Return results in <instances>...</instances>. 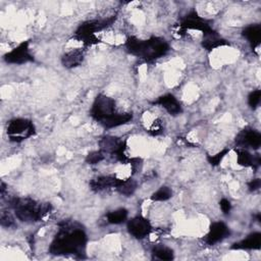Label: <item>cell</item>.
Returning a JSON list of instances; mask_svg holds the SVG:
<instances>
[{
	"label": "cell",
	"instance_id": "4fadbf2b",
	"mask_svg": "<svg viewBox=\"0 0 261 261\" xmlns=\"http://www.w3.org/2000/svg\"><path fill=\"white\" fill-rule=\"evenodd\" d=\"M122 180L123 179H120L115 175H102L91 179L89 185L92 191L101 192L112 188L116 189L122 182Z\"/></svg>",
	"mask_w": 261,
	"mask_h": 261
},
{
	"label": "cell",
	"instance_id": "7c38bea8",
	"mask_svg": "<svg viewBox=\"0 0 261 261\" xmlns=\"http://www.w3.org/2000/svg\"><path fill=\"white\" fill-rule=\"evenodd\" d=\"M230 234V230L227 225L222 221H216L210 224L209 231L204 238V241L207 245L213 246L218 242L222 241Z\"/></svg>",
	"mask_w": 261,
	"mask_h": 261
},
{
	"label": "cell",
	"instance_id": "2e32d148",
	"mask_svg": "<svg viewBox=\"0 0 261 261\" xmlns=\"http://www.w3.org/2000/svg\"><path fill=\"white\" fill-rule=\"evenodd\" d=\"M230 248L233 250H259L261 248V233H250L246 239L232 244Z\"/></svg>",
	"mask_w": 261,
	"mask_h": 261
},
{
	"label": "cell",
	"instance_id": "6da1fadb",
	"mask_svg": "<svg viewBox=\"0 0 261 261\" xmlns=\"http://www.w3.org/2000/svg\"><path fill=\"white\" fill-rule=\"evenodd\" d=\"M58 226V232L50 244L49 253L56 256L74 255L79 258H85L88 237L82 226L68 220L59 222Z\"/></svg>",
	"mask_w": 261,
	"mask_h": 261
},
{
	"label": "cell",
	"instance_id": "ac0fdd59",
	"mask_svg": "<svg viewBox=\"0 0 261 261\" xmlns=\"http://www.w3.org/2000/svg\"><path fill=\"white\" fill-rule=\"evenodd\" d=\"M85 57V51L82 48L73 49L69 52H66L61 57V63L66 68H73L79 66Z\"/></svg>",
	"mask_w": 261,
	"mask_h": 261
},
{
	"label": "cell",
	"instance_id": "9c48e42d",
	"mask_svg": "<svg viewBox=\"0 0 261 261\" xmlns=\"http://www.w3.org/2000/svg\"><path fill=\"white\" fill-rule=\"evenodd\" d=\"M179 27L182 30H197L201 31L203 34H206L210 31H212V27L210 24V21L207 19L201 17L198 15L196 11H191L188 13L185 17L181 18Z\"/></svg>",
	"mask_w": 261,
	"mask_h": 261
},
{
	"label": "cell",
	"instance_id": "5b68a950",
	"mask_svg": "<svg viewBox=\"0 0 261 261\" xmlns=\"http://www.w3.org/2000/svg\"><path fill=\"white\" fill-rule=\"evenodd\" d=\"M9 141L20 143L36 134V128L32 120L27 118H13L9 120L6 127Z\"/></svg>",
	"mask_w": 261,
	"mask_h": 261
},
{
	"label": "cell",
	"instance_id": "d4e9b609",
	"mask_svg": "<svg viewBox=\"0 0 261 261\" xmlns=\"http://www.w3.org/2000/svg\"><path fill=\"white\" fill-rule=\"evenodd\" d=\"M229 152V149H223L220 152L216 153L215 155H207L206 159L208 161V163L212 166H217L220 164L221 160L224 158V156Z\"/></svg>",
	"mask_w": 261,
	"mask_h": 261
},
{
	"label": "cell",
	"instance_id": "8fae6325",
	"mask_svg": "<svg viewBox=\"0 0 261 261\" xmlns=\"http://www.w3.org/2000/svg\"><path fill=\"white\" fill-rule=\"evenodd\" d=\"M152 230V225L150 221L143 216H136L128 220L127 231L134 238L142 240L146 238Z\"/></svg>",
	"mask_w": 261,
	"mask_h": 261
},
{
	"label": "cell",
	"instance_id": "603a6c76",
	"mask_svg": "<svg viewBox=\"0 0 261 261\" xmlns=\"http://www.w3.org/2000/svg\"><path fill=\"white\" fill-rule=\"evenodd\" d=\"M136 189H137V181L133 178H127L122 180V182L116 188V191L120 195L129 197L135 193Z\"/></svg>",
	"mask_w": 261,
	"mask_h": 261
},
{
	"label": "cell",
	"instance_id": "3957f363",
	"mask_svg": "<svg viewBox=\"0 0 261 261\" xmlns=\"http://www.w3.org/2000/svg\"><path fill=\"white\" fill-rule=\"evenodd\" d=\"M9 206L13 209L15 216L23 222H38L52 209L50 203H41L29 197L10 198Z\"/></svg>",
	"mask_w": 261,
	"mask_h": 261
},
{
	"label": "cell",
	"instance_id": "30bf717a",
	"mask_svg": "<svg viewBox=\"0 0 261 261\" xmlns=\"http://www.w3.org/2000/svg\"><path fill=\"white\" fill-rule=\"evenodd\" d=\"M29 41L20 43L17 47L13 48L11 51L4 55V60L7 63L11 64H23L27 62L34 61L33 55L30 53Z\"/></svg>",
	"mask_w": 261,
	"mask_h": 261
},
{
	"label": "cell",
	"instance_id": "7402d4cb",
	"mask_svg": "<svg viewBox=\"0 0 261 261\" xmlns=\"http://www.w3.org/2000/svg\"><path fill=\"white\" fill-rule=\"evenodd\" d=\"M127 214H128V212L125 208H118L116 210L108 212L106 214V219H107L108 223L120 224L126 220Z\"/></svg>",
	"mask_w": 261,
	"mask_h": 261
},
{
	"label": "cell",
	"instance_id": "9a60e30c",
	"mask_svg": "<svg viewBox=\"0 0 261 261\" xmlns=\"http://www.w3.org/2000/svg\"><path fill=\"white\" fill-rule=\"evenodd\" d=\"M236 153H237V163L241 166L252 167L256 169L261 163L260 156L258 154L257 155L251 154L247 149L238 148L236 149Z\"/></svg>",
	"mask_w": 261,
	"mask_h": 261
},
{
	"label": "cell",
	"instance_id": "5bb4252c",
	"mask_svg": "<svg viewBox=\"0 0 261 261\" xmlns=\"http://www.w3.org/2000/svg\"><path fill=\"white\" fill-rule=\"evenodd\" d=\"M153 104L163 107L170 115H173V116L178 115L182 111L180 103L171 94H166V95L160 96L157 100H155L153 102Z\"/></svg>",
	"mask_w": 261,
	"mask_h": 261
},
{
	"label": "cell",
	"instance_id": "44dd1931",
	"mask_svg": "<svg viewBox=\"0 0 261 261\" xmlns=\"http://www.w3.org/2000/svg\"><path fill=\"white\" fill-rule=\"evenodd\" d=\"M152 255L154 258L164 261H169L174 258L173 250L164 245H157L152 249Z\"/></svg>",
	"mask_w": 261,
	"mask_h": 261
},
{
	"label": "cell",
	"instance_id": "ba28073f",
	"mask_svg": "<svg viewBox=\"0 0 261 261\" xmlns=\"http://www.w3.org/2000/svg\"><path fill=\"white\" fill-rule=\"evenodd\" d=\"M234 142L239 148H252L253 150H257L261 146V135L252 127H245L238 133Z\"/></svg>",
	"mask_w": 261,
	"mask_h": 261
},
{
	"label": "cell",
	"instance_id": "8992f818",
	"mask_svg": "<svg viewBox=\"0 0 261 261\" xmlns=\"http://www.w3.org/2000/svg\"><path fill=\"white\" fill-rule=\"evenodd\" d=\"M100 150L105 154L108 153L115 158V160L126 164L129 162V159L124 151L126 149V142L117 137L105 136L99 141Z\"/></svg>",
	"mask_w": 261,
	"mask_h": 261
},
{
	"label": "cell",
	"instance_id": "7a4b0ae2",
	"mask_svg": "<svg viewBox=\"0 0 261 261\" xmlns=\"http://www.w3.org/2000/svg\"><path fill=\"white\" fill-rule=\"evenodd\" d=\"M125 48L132 55H135L147 62L154 61L170 50L169 44L162 38L151 37L148 40H140L130 36L126 39Z\"/></svg>",
	"mask_w": 261,
	"mask_h": 261
},
{
	"label": "cell",
	"instance_id": "4dcf8cb0",
	"mask_svg": "<svg viewBox=\"0 0 261 261\" xmlns=\"http://www.w3.org/2000/svg\"><path fill=\"white\" fill-rule=\"evenodd\" d=\"M130 165H132V169H133V174L137 172V170H139L142 166V159L141 158H130L129 159V162H128Z\"/></svg>",
	"mask_w": 261,
	"mask_h": 261
},
{
	"label": "cell",
	"instance_id": "52a82bcc",
	"mask_svg": "<svg viewBox=\"0 0 261 261\" xmlns=\"http://www.w3.org/2000/svg\"><path fill=\"white\" fill-rule=\"evenodd\" d=\"M115 112V101L106 95L99 94L92 104L90 115L101 124Z\"/></svg>",
	"mask_w": 261,
	"mask_h": 261
},
{
	"label": "cell",
	"instance_id": "e0dca14e",
	"mask_svg": "<svg viewBox=\"0 0 261 261\" xmlns=\"http://www.w3.org/2000/svg\"><path fill=\"white\" fill-rule=\"evenodd\" d=\"M202 47L208 51L213 50L215 48L221 47V46H227L229 45V43L227 41H225L224 39H222L217 32H215L214 30L203 34V40L201 43Z\"/></svg>",
	"mask_w": 261,
	"mask_h": 261
},
{
	"label": "cell",
	"instance_id": "d6986e66",
	"mask_svg": "<svg viewBox=\"0 0 261 261\" xmlns=\"http://www.w3.org/2000/svg\"><path fill=\"white\" fill-rule=\"evenodd\" d=\"M243 36L250 43L252 49L260 45L261 42V25L258 23L249 24L243 30Z\"/></svg>",
	"mask_w": 261,
	"mask_h": 261
},
{
	"label": "cell",
	"instance_id": "277c9868",
	"mask_svg": "<svg viewBox=\"0 0 261 261\" xmlns=\"http://www.w3.org/2000/svg\"><path fill=\"white\" fill-rule=\"evenodd\" d=\"M116 16L107 17L104 19H91L87 20L79 25L74 32L73 38L83 42L86 46H91L99 43V39L96 37V32L102 31L103 29L109 27L113 23Z\"/></svg>",
	"mask_w": 261,
	"mask_h": 261
},
{
	"label": "cell",
	"instance_id": "1f68e13d",
	"mask_svg": "<svg viewBox=\"0 0 261 261\" xmlns=\"http://www.w3.org/2000/svg\"><path fill=\"white\" fill-rule=\"evenodd\" d=\"M260 187H261L260 178H254L248 182V188H249V191H251V192H255V191L259 190Z\"/></svg>",
	"mask_w": 261,
	"mask_h": 261
},
{
	"label": "cell",
	"instance_id": "484cf974",
	"mask_svg": "<svg viewBox=\"0 0 261 261\" xmlns=\"http://www.w3.org/2000/svg\"><path fill=\"white\" fill-rule=\"evenodd\" d=\"M105 158V154L101 151V150H98V151H92L90 152L87 157H86V162L88 164H97L99 162H101L103 159Z\"/></svg>",
	"mask_w": 261,
	"mask_h": 261
},
{
	"label": "cell",
	"instance_id": "f1b7e54d",
	"mask_svg": "<svg viewBox=\"0 0 261 261\" xmlns=\"http://www.w3.org/2000/svg\"><path fill=\"white\" fill-rule=\"evenodd\" d=\"M163 132V125H162V122L157 119L153 122L152 126L150 127V129L148 130V133L151 135V136H158L160 135L161 133Z\"/></svg>",
	"mask_w": 261,
	"mask_h": 261
},
{
	"label": "cell",
	"instance_id": "ffe728a7",
	"mask_svg": "<svg viewBox=\"0 0 261 261\" xmlns=\"http://www.w3.org/2000/svg\"><path fill=\"white\" fill-rule=\"evenodd\" d=\"M133 119V114L125 112V113H119L115 112L113 115H111L109 118L104 120L101 124L106 128H113L122 124L127 123Z\"/></svg>",
	"mask_w": 261,
	"mask_h": 261
},
{
	"label": "cell",
	"instance_id": "f546056e",
	"mask_svg": "<svg viewBox=\"0 0 261 261\" xmlns=\"http://www.w3.org/2000/svg\"><path fill=\"white\" fill-rule=\"evenodd\" d=\"M219 206H220V209L223 212V214H228L230 209H231L230 202L227 199H225V198H223V199H221L219 201Z\"/></svg>",
	"mask_w": 261,
	"mask_h": 261
},
{
	"label": "cell",
	"instance_id": "4316f807",
	"mask_svg": "<svg viewBox=\"0 0 261 261\" xmlns=\"http://www.w3.org/2000/svg\"><path fill=\"white\" fill-rule=\"evenodd\" d=\"M261 101V91L254 90L248 96V104L252 109H256Z\"/></svg>",
	"mask_w": 261,
	"mask_h": 261
},
{
	"label": "cell",
	"instance_id": "cb8c5ba5",
	"mask_svg": "<svg viewBox=\"0 0 261 261\" xmlns=\"http://www.w3.org/2000/svg\"><path fill=\"white\" fill-rule=\"evenodd\" d=\"M172 197V191L170 188L166 186L160 187L156 192L151 195V200L158 202V201H166Z\"/></svg>",
	"mask_w": 261,
	"mask_h": 261
},
{
	"label": "cell",
	"instance_id": "83f0119b",
	"mask_svg": "<svg viewBox=\"0 0 261 261\" xmlns=\"http://www.w3.org/2000/svg\"><path fill=\"white\" fill-rule=\"evenodd\" d=\"M0 222H1V225L5 226V227H11V226L15 225L14 218L8 211H2L1 212Z\"/></svg>",
	"mask_w": 261,
	"mask_h": 261
}]
</instances>
